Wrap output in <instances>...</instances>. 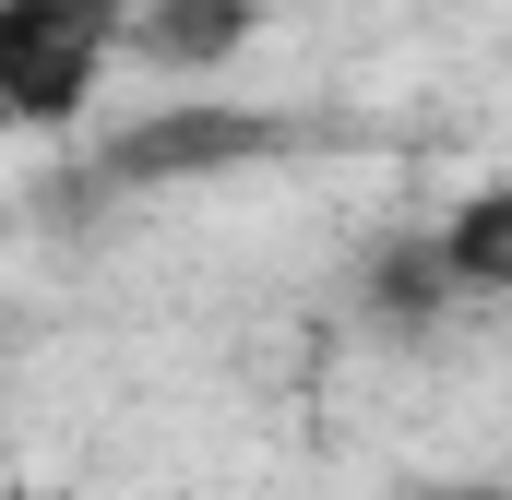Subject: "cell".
<instances>
[{
    "label": "cell",
    "mask_w": 512,
    "mask_h": 500,
    "mask_svg": "<svg viewBox=\"0 0 512 500\" xmlns=\"http://www.w3.org/2000/svg\"><path fill=\"white\" fill-rule=\"evenodd\" d=\"M131 36V0H0V120L72 131Z\"/></svg>",
    "instance_id": "obj_1"
},
{
    "label": "cell",
    "mask_w": 512,
    "mask_h": 500,
    "mask_svg": "<svg viewBox=\"0 0 512 500\" xmlns=\"http://www.w3.org/2000/svg\"><path fill=\"white\" fill-rule=\"evenodd\" d=\"M441 274L465 286V298H512V179H477L453 215H441Z\"/></svg>",
    "instance_id": "obj_3"
},
{
    "label": "cell",
    "mask_w": 512,
    "mask_h": 500,
    "mask_svg": "<svg viewBox=\"0 0 512 500\" xmlns=\"http://www.w3.org/2000/svg\"><path fill=\"white\" fill-rule=\"evenodd\" d=\"M131 36H143L155 60L203 72V60H239V36H251V0H131Z\"/></svg>",
    "instance_id": "obj_4"
},
{
    "label": "cell",
    "mask_w": 512,
    "mask_h": 500,
    "mask_svg": "<svg viewBox=\"0 0 512 500\" xmlns=\"http://www.w3.org/2000/svg\"><path fill=\"white\" fill-rule=\"evenodd\" d=\"M262 143H274V120H251V108H155V120H131L120 143H108V179H120V191H155V179H215V167L262 155Z\"/></svg>",
    "instance_id": "obj_2"
},
{
    "label": "cell",
    "mask_w": 512,
    "mask_h": 500,
    "mask_svg": "<svg viewBox=\"0 0 512 500\" xmlns=\"http://www.w3.org/2000/svg\"><path fill=\"white\" fill-rule=\"evenodd\" d=\"M0 500H72V489H0Z\"/></svg>",
    "instance_id": "obj_6"
},
{
    "label": "cell",
    "mask_w": 512,
    "mask_h": 500,
    "mask_svg": "<svg viewBox=\"0 0 512 500\" xmlns=\"http://www.w3.org/2000/svg\"><path fill=\"white\" fill-rule=\"evenodd\" d=\"M370 298H382L393 322H429L441 298H453V274H441V250H417V239H393V250H370Z\"/></svg>",
    "instance_id": "obj_5"
}]
</instances>
